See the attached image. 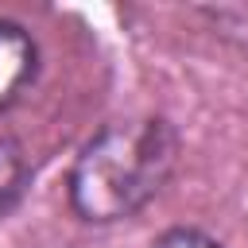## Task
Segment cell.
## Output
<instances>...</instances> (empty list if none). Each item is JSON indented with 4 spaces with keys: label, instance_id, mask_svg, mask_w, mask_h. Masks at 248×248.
I'll return each instance as SVG.
<instances>
[{
    "label": "cell",
    "instance_id": "cell-1",
    "mask_svg": "<svg viewBox=\"0 0 248 248\" xmlns=\"http://www.w3.org/2000/svg\"><path fill=\"white\" fill-rule=\"evenodd\" d=\"M178 132L163 116L112 120L70 163L66 198L85 225H116L151 205L178 167Z\"/></svg>",
    "mask_w": 248,
    "mask_h": 248
},
{
    "label": "cell",
    "instance_id": "cell-2",
    "mask_svg": "<svg viewBox=\"0 0 248 248\" xmlns=\"http://www.w3.org/2000/svg\"><path fill=\"white\" fill-rule=\"evenodd\" d=\"M35 74H39V46L31 31H23L12 19H0V112L23 97Z\"/></svg>",
    "mask_w": 248,
    "mask_h": 248
},
{
    "label": "cell",
    "instance_id": "cell-3",
    "mask_svg": "<svg viewBox=\"0 0 248 248\" xmlns=\"http://www.w3.org/2000/svg\"><path fill=\"white\" fill-rule=\"evenodd\" d=\"M27 178H31V170H27L23 147H19L16 140L0 136V213H8V209L19 202Z\"/></svg>",
    "mask_w": 248,
    "mask_h": 248
},
{
    "label": "cell",
    "instance_id": "cell-4",
    "mask_svg": "<svg viewBox=\"0 0 248 248\" xmlns=\"http://www.w3.org/2000/svg\"><path fill=\"white\" fill-rule=\"evenodd\" d=\"M147 248H221L209 232L202 229H167L163 236H155Z\"/></svg>",
    "mask_w": 248,
    "mask_h": 248
}]
</instances>
